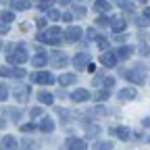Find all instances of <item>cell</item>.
<instances>
[{"label": "cell", "mask_w": 150, "mask_h": 150, "mask_svg": "<svg viewBox=\"0 0 150 150\" xmlns=\"http://www.w3.org/2000/svg\"><path fill=\"white\" fill-rule=\"evenodd\" d=\"M6 61L11 65H25V61H27V48L23 44L8 46L6 48Z\"/></svg>", "instance_id": "6da1fadb"}, {"label": "cell", "mask_w": 150, "mask_h": 150, "mask_svg": "<svg viewBox=\"0 0 150 150\" xmlns=\"http://www.w3.org/2000/svg\"><path fill=\"white\" fill-rule=\"evenodd\" d=\"M38 40L44 42V44H61V40H63V31H61L59 27H50V29H46L44 33L38 35Z\"/></svg>", "instance_id": "7a4b0ae2"}, {"label": "cell", "mask_w": 150, "mask_h": 150, "mask_svg": "<svg viewBox=\"0 0 150 150\" xmlns=\"http://www.w3.org/2000/svg\"><path fill=\"white\" fill-rule=\"evenodd\" d=\"M123 77H125L127 81H131V83H144L146 75H144V69H142V67H136V69L123 71Z\"/></svg>", "instance_id": "3957f363"}, {"label": "cell", "mask_w": 150, "mask_h": 150, "mask_svg": "<svg viewBox=\"0 0 150 150\" xmlns=\"http://www.w3.org/2000/svg\"><path fill=\"white\" fill-rule=\"evenodd\" d=\"M31 81L42 83V86H48V83H54V75L48 73V71H35V73L31 75Z\"/></svg>", "instance_id": "277c9868"}, {"label": "cell", "mask_w": 150, "mask_h": 150, "mask_svg": "<svg viewBox=\"0 0 150 150\" xmlns=\"http://www.w3.org/2000/svg\"><path fill=\"white\" fill-rule=\"evenodd\" d=\"M65 40H67V42H79V40H81V27H79V25H71V27L65 31Z\"/></svg>", "instance_id": "5b68a950"}, {"label": "cell", "mask_w": 150, "mask_h": 150, "mask_svg": "<svg viewBox=\"0 0 150 150\" xmlns=\"http://www.w3.org/2000/svg\"><path fill=\"white\" fill-rule=\"evenodd\" d=\"M92 98V94L86 90V88H77L73 94H71V100L73 102H86V100H90Z\"/></svg>", "instance_id": "8992f818"}, {"label": "cell", "mask_w": 150, "mask_h": 150, "mask_svg": "<svg viewBox=\"0 0 150 150\" xmlns=\"http://www.w3.org/2000/svg\"><path fill=\"white\" fill-rule=\"evenodd\" d=\"M52 65L56 69H63L69 65V59H67V54L65 52H52Z\"/></svg>", "instance_id": "52a82bcc"}, {"label": "cell", "mask_w": 150, "mask_h": 150, "mask_svg": "<svg viewBox=\"0 0 150 150\" xmlns=\"http://www.w3.org/2000/svg\"><path fill=\"white\" fill-rule=\"evenodd\" d=\"M73 65H75V69H77V71L86 69V67L90 65V56H88L86 52H79V54H75V59H73Z\"/></svg>", "instance_id": "ba28073f"}, {"label": "cell", "mask_w": 150, "mask_h": 150, "mask_svg": "<svg viewBox=\"0 0 150 150\" xmlns=\"http://www.w3.org/2000/svg\"><path fill=\"white\" fill-rule=\"evenodd\" d=\"M67 148L69 150H88V144L81 138H69L67 140Z\"/></svg>", "instance_id": "9c48e42d"}, {"label": "cell", "mask_w": 150, "mask_h": 150, "mask_svg": "<svg viewBox=\"0 0 150 150\" xmlns=\"http://www.w3.org/2000/svg\"><path fill=\"white\" fill-rule=\"evenodd\" d=\"M100 63H102L104 67L112 69V67L117 65V54H112V52H102V56H100Z\"/></svg>", "instance_id": "30bf717a"}, {"label": "cell", "mask_w": 150, "mask_h": 150, "mask_svg": "<svg viewBox=\"0 0 150 150\" xmlns=\"http://www.w3.org/2000/svg\"><path fill=\"white\" fill-rule=\"evenodd\" d=\"M0 150H17L15 136H4L2 140H0Z\"/></svg>", "instance_id": "8fae6325"}, {"label": "cell", "mask_w": 150, "mask_h": 150, "mask_svg": "<svg viewBox=\"0 0 150 150\" xmlns=\"http://www.w3.org/2000/svg\"><path fill=\"white\" fill-rule=\"evenodd\" d=\"M15 98H17L19 102H25V100L29 98V88H27V86H17V88H15Z\"/></svg>", "instance_id": "7c38bea8"}, {"label": "cell", "mask_w": 150, "mask_h": 150, "mask_svg": "<svg viewBox=\"0 0 150 150\" xmlns=\"http://www.w3.org/2000/svg\"><path fill=\"white\" fill-rule=\"evenodd\" d=\"M110 134H112V136H117V138H119V140H123V142H127V140H129V136H131L127 127H112V129H110Z\"/></svg>", "instance_id": "4fadbf2b"}, {"label": "cell", "mask_w": 150, "mask_h": 150, "mask_svg": "<svg viewBox=\"0 0 150 150\" xmlns=\"http://www.w3.org/2000/svg\"><path fill=\"white\" fill-rule=\"evenodd\" d=\"M136 94H138L136 88H123V90L119 92V100H123V102H125V100H134Z\"/></svg>", "instance_id": "5bb4252c"}, {"label": "cell", "mask_w": 150, "mask_h": 150, "mask_svg": "<svg viewBox=\"0 0 150 150\" xmlns=\"http://www.w3.org/2000/svg\"><path fill=\"white\" fill-rule=\"evenodd\" d=\"M38 129L44 131V134H50V131L54 129V121H52L50 117H44V119H42V123L38 125Z\"/></svg>", "instance_id": "9a60e30c"}, {"label": "cell", "mask_w": 150, "mask_h": 150, "mask_svg": "<svg viewBox=\"0 0 150 150\" xmlns=\"http://www.w3.org/2000/svg\"><path fill=\"white\" fill-rule=\"evenodd\" d=\"M31 63L35 65V67H44L46 63H48V56H46V52L42 50V52H38L35 56H33V59H31Z\"/></svg>", "instance_id": "2e32d148"}, {"label": "cell", "mask_w": 150, "mask_h": 150, "mask_svg": "<svg viewBox=\"0 0 150 150\" xmlns=\"http://www.w3.org/2000/svg\"><path fill=\"white\" fill-rule=\"evenodd\" d=\"M75 79H77V75H75V73H65V75L59 77V83L61 86H71V83H75Z\"/></svg>", "instance_id": "e0dca14e"}, {"label": "cell", "mask_w": 150, "mask_h": 150, "mask_svg": "<svg viewBox=\"0 0 150 150\" xmlns=\"http://www.w3.org/2000/svg\"><path fill=\"white\" fill-rule=\"evenodd\" d=\"M108 8H110L108 0H96V2H94V11L96 13H108Z\"/></svg>", "instance_id": "ac0fdd59"}, {"label": "cell", "mask_w": 150, "mask_h": 150, "mask_svg": "<svg viewBox=\"0 0 150 150\" xmlns=\"http://www.w3.org/2000/svg\"><path fill=\"white\" fill-rule=\"evenodd\" d=\"M110 27H112V31H125V21H123V19H110Z\"/></svg>", "instance_id": "d6986e66"}, {"label": "cell", "mask_w": 150, "mask_h": 150, "mask_svg": "<svg viewBox=\"0 0 150 150\" xmlns=\"http://www.w3.org/2000/svg\"><path fill=\"white\" fill-rule=\"evenodd\" d=\"M38 98H40V102L46 104V106H50V104L54 102V96H52L50 92H40V94H38Z\"/></svg>", "instance_id": "ffe728a7"}, {"label": "cell", "mask_w": 150, "mask_h": 150, "mask_svg": "<svg viewBox=\"0 0 150 150\" xmlns=\"http://www.w3.org/2000/svg\"><path fill=\"white\" fill-rule=\"evenodd\" d=\"M11 6H13L15 11H27V8H29V0H13Z\"/></svg>", "instance_id": "44dd1931"}, {"label": "cell", "mask_w": 150, "mask_h": 150, "mask_svg": "<svg viewBox=\"0 0 150 150\" xmlns=\"http://www.w3.org/2000/svg\"><path fill=\"white\" fill-rule=\"evenodd\" d=\"M131 52H134V48H131V46H121V48L117 50V59H129Z\"/></svg>", "instance_id": "7402d4cb"}, {"label": "cell", "mask_w": 150, "mask_h": 150, "mask_svg": "<svg viewBox=\"0 0 150 150\" xmlns=\"http://www.w3.org/2000/svg\"><path fill=\"white\" fill-rule=\"evenodd\" d=\"M86 125H88V127H86V134H88L90 138H92V136L96 138V136L100 134V127H98V125H94V123H86Z\"/></svg>", "instance_id": "603a6c76"}, {"label": "cell", "mask_w": 150, "mask_h": 150, "mask_svg": "<svg viewBox=\"0 0 150 150\" xmlns=\"http://www.w3.org/2000/svg\"><path fill=\"white\" fill-rule=\"evenodd\" d=\"M35 148H38L35 140H29V138H25V140L21 142V150H35Z\"/></svg>", "instance_id": "cb8c5ba5"}, {"label": "cell", "mask_w": 150, "mask_h": 150, "mask_svg": "<svg viewBox=\"0 0 150 150\" xmlns=\"http://www.w3.org/2000/svg\"><path fill=\"white\" fill-rule=\"evenodd\" d=\"M4 115H8L13 123H19V119H21V115H19V110H13V108H4Z\"/></svg>", "instance_id": "d4e9b609"}, {"label": "cell", "mask_w": 150, "mask_h": 150, "mask_svg": "<svg viewBox=\"0 0 150 150\" xmlns=\"http://www.w3.org/2000/svg\"><path fill=\"white\" fill-rule=\"evenodd\" d=\"M108 96H110V92H108V90H100V92L94 94L92 98H94V100H98V102H102V100H106Z\"/></svg>", "instance_id": "484cf974"}, {"label": "cell", "mask_w": 150, "mask_h": 150, "mask_svg": "<svg viewBox=\"0 0 150 150\" xmlns=\"http://www.w3.org/2000/svg\"><path fill=\"white\" fill-rule=\"evenodd\" d=\"M115 2L123 8V11H127V13H131L134 11V2H129V0H115Z\"/></svg>", "instance_id": "4316f807"}, {"label": "cell", "mask_w": 150, "mask_h": 150, "mask_svg": "<svg viewBox=\"0 0 150 150\" xmlns=\"http://www.w3.org/2000/svg\"><path fill=\"white\" fill-rule=\"evenodd\" d=\"M92 115H96V117H104V115H108V110H106L102 104H98V106H94V108H92Z\"/></svg>", "instance_id": "83f0119b"}, {"label": "cell", "mask_w": 150, "mask_h": 150, "mask_svg": "<svg viewBox=\"0 0 150 150\" xmlns=\"http://www.w3.org/2000/svg\"><path fill=\"white\" fill-rule=\"evenodd\" d=\"M94 150H112V142H98L94 144Z\"/></svg>", "instance_id": "f1b7e54d"}, {"label": "cell", "mask_w": 150, "mask_h": 150, "mask_svg": "<svg viewBox=\"0 0 150 150\" xmlns=\"http://www.w3.org/2000/svg\"><path fill=\"white\" fill-rule=\"evenodd\" d=\"M0 17H2V23H11V21H15V13H11V11H4Z\"/></svg>", "instance_id": "f546056e"}, {"label": "cell", "mask_w": 150, "mask_h": 150, "mask_svg": "<svg viewBox=\"0 0 150 150\" xmlns=\"http://www.w3.org/2000/svg\"><path fill=\"white\" fill-rule=\"evenodd\" d=\"M56 112H59V117H61V121L63 123H69V119H71V115L65 110V108H56Z\"/></svg>", "instance_id": "4dcf8cb0"}, {"label": "cell", "mask_w": 150, "mask_h": 150, "mask_svg": "<svg viewBox=\"0 0 150 150\" xmlns=\"http://www.w3.org/2000/svg\"><path fill=\"white\" fill-rule=\"evenodd\" d=\"M6 98H8V86L0 83V102H2V100H6Z\"/></svg>", "instance_id": "1f68e13d"}, {"label": "cell", "mask_w": 150, "mask_h": 150, "mask_svg": "<svg viewBox=\"0 0 150 150\" xmlns=\"http://www.w3.org/2000/svg\"><path fill=\"white\" fill-rule=\"evenodd\" d=\"M0 75H2V77H11V75H13V69H11V67H4V65H0Z\"/></svg>", "instance_id": "d6a6232c"}, {"label": "cell", "mask_w": 150, "mask_h": 150, "mask_svg": "<svg viewBox=\"0 0 150 150\" xmlns=\"http://www.w3.org/2000/svg\"><path fill=\"white\" fill-rule=\"evenodd\" d=\"M25 71L23 69H13V75H11V77H15V79H21V77H25Z\"/></svg>", "instance_id": "836d02e7"}, {"label": "cell", "mask_w": 150, "mask_h": 150, "mask_svg": "<svg viewBox=\"0 0 150 150\" xmlns=\"http://www.w3.org/2000/svg\"><path fill=\"white\" fill-rule=\"evenodd\" d=\"M19 129L25 134V131H33V129H38V127H35V123H25V125H19Z\"/></svg>", "instance_id": "e575fe53"}, {"label": "cell", "mask_w": 150, "mask_h": 150, "mask_svg": "<svg viewBox=\"0 0 150 150\" xmlns=\"http://www.w3.org/2000/svg\"><path fill=\"white\" fill-rule=\"evenodd\" d=\"M61 17H63V15L56 11V8H50V11H48V19H54V21H56V19H61Z\"/></svg>", "instance_id": "d590c367"}, {"label": "cell", "mask_w": 150, "mask_h": 150, "mask_svg": "<svg viewBox=\"0 0 150 150\" xmlns=\"http://www.w3.org/2000/svg\"><path fill=\"white\" fill-rule=\"evenodd\" d=\"M98 48L100 50H106L108 48V40H106V38H98Z\"/></svg>", "instance_id": "8d00e7d4"}, {"label": "cell", "mask_w": 150, "mask_h": 150, "mask_svg": "<svg viewBox=\"0 0 150 150\" xmlns=\"http://www.w3.org/2000/svg\"><path fill=\"white\" fill-rule=\"evenodd\" d=\"M52 2H54V0H40V8H42V11H48Z\"/></svg>", "instance_id": "74e56055"}, {"label": "cell", "mask_w": 150, "mask_h": 150, "mask_svg": "<svg viewBox=\"0 0 150 150\" xmlns=\"http://www.w3.org/2000/svg\"><path fill=\"white\" fill-rule=\"evenodd\" d=\"M104 86H106V90L112 88V86H115V79H112V77H106V79H104Z\"/></svg>", "instance_id": "f35d334b"}, {"label": "cell", "mask_w": 150, "mask_h": 150, "mask_svg": "<svg viewBox=\"0 0 150 150\" xmlns=\"http://www.w3.org/2000/svg\"><path fill=\"white\" fill-rule=\"evenodd\" d=\"M63 21L71 23V21H73V15H71V13H65V15H63Z\"/></svg>", "instance_id": "ab89813d"}, {"label": "cell", "mask_w": 150, "mask_h": 150, "mask_svg": "<svg viewBox=\"0 0 150 150\" xmlns=\"http://www.w3.org/2000/svg\"><path fill=\"white\" fill-rule=\"evenodd\" d=\"M40 115H42V108H33V110H31V117H33V119L40 117Z\"/></svg>", "instance_id": "60d3db41"}, {"label": "cell", "mask_w": 150, "mask_h": 150, "mask_svg": "<svg viewBox=\"0 0 150 150\" xmlns=\"http://www.w3.org/2000/svg\"><path fill=\"white\" fill-rule=\"evenodd\" d=\"M75 15H77V17H83V15H86L83 6H77V11H75Z\"/></svg>", "instance_id": "b9f144b4"}, {"label": "cell", "mask_w": 150, "mask_h": 150, "mask_svg": "<svg viewBox=\"0 0 150 150\" xmlns=\"http://www.w3.org/2000/svg\"><path fill=\"white\" fill-rule=\"evenodd\" d=\"M38 27L44 29V27H46V19H38Z\"/></svg>", "instance_id": "7bdbcfd3"}, {"label": "cell", "mask_w": 150, "mask_h": 150, "mask_svg": "<svg viewBox=\"0 0 150 150\" xmlns=\"http://www.w3.org/2000/svg\"><path fill=\"white\" fill-rule=\"evenodd\" d=\"M0 33H8V25H4V23H0Z\"/></svg>", "instance_id": "ee69618b"}, {"label": "cell", "mask_w": 150, "mask_h": 150, "mask_svg": "<svg viewBox=\"0 0 150 150\" xmlns=\"http://www.w3.org/2000/svg\"><path fill=\"white\" fill-rule=\"evenodd\" d=\"M92 38H96V31H94V29H88V40H92Z\"/></svg>", "instance_id": "f6af8a7d"}, {"label": "cell", "mask_w": 150, "mask_h": 150, "mask_svg": "<svg viewBox=\"0 0 150 150\" xmlns=\"http://www.w3.org/2000/svg\"><path fill=\"white\" fill-rule=\"evenodd\" d=\"M142 125H144V127H150V117H146V119H142Z\"/></svg>", "instance_id": "bcb514c9"}, {"label": "cell", "mask_w": 150, "mask_h": 150, "mask_svg": "<svg viewBox=\"0 0 150 150\" xmlns=\"http://www.w3.org/2000/svg\"><path fill=\"white\" fill-rule=\"evenodd\" d=\"M86 69H88V71H90V73H94V71H96V67H94V63H90V65H88V67H86Z\"/></svg>", "instance_id": "7dc6e473"}, {"label": "cell", "mask_w": 150, "mask_h": 150, "mask_svg": "<svg viewBox=\"0 0 150 150\" xmlns=\"http://www.w3.org/2000/svg\"><path fill=\"white\" fill-rule=\"evenodd\" d=\"M144 17H146L148 21H150V8H144Z\"/></svg>", "instance_id": "c3c4849f"}, {"label": "cell", "mask_w": 150, "mask_h": 150, "mask_svg": "<svg viewBox=\"0 0 150 150\" xmlns=\"http://www.w3.org/2000/svg\"><path fill=\"white\" fill-rule=\"evenodd\" d=\"M59 2H61V4H69V2H71V0H59Z\"/></svg>", "instance_id": "681fc988"}, {"label": "cell", "mask_w": 150, "mask_h": 150, "mask_svg": "<svg viewBox=\"0 0 150 150\" xmlns=\"http://www.w3.org/2000/svg\"><path fill=\"white\" fill-rule=\"evenodd\" d=\"M4 125H6V121H4V119H0V127H4Z\"/></svg>", "instance_id": "f907efd6"}, {"label": "cell", "mask_w": 150, "mask_h": 150, "mask_svg": "<svg viewBox=\"0 0 150 150\" xmlns=\"http://www.w3.org/2000/svg\"><path fill=\"white\" fill-rule=\"evenodd\" d=\"M138 2H142V4H146V2H148V0H138Z\"/></svg>", "instance_id": "816d5d0a"}, {"label": "cell", "mask_w": 150, "mask_h": 150, "mask_svg": "<svg viewBox=\"0 0 150 150\" xmlns=\"http://www.w3.org/2000/svg\"><path fill=\"white\" fill-rule=\"evenodd\" d=\"M0 48H2V40H0Z\"/></svg>", "instance_id": "f5cc1de1"}]
</instances>
